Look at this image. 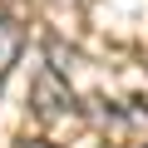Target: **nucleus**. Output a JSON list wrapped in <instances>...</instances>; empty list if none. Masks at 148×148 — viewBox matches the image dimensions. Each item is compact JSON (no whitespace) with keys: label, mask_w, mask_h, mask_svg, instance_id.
Listing matches in <instances>:
<instances>
[{"label":"nucleus","mask_w":148,"mask_h":148,"mask_svg":"<svg viewBox=\"0 0 148 148\" xmlns=\"http://www.w3.org/2000/svg\"><path fill=\"white\" fill-rule=\"evenodd\" d=\"M15 54H20V30L0 15V79H5V69L15 64Z\"/></svg>","instance_id":"obj_2"},{"label":"nucleus","mask_w":148,"mask_h":148,"mask_svg":"<svg viewBox=\"0 0 148 148\" xmlns=\"http://www.w3.org/2000/svg\"><path fill=\"white\" fill-rule=\"evenodd\" d=\"M35 114H40V119H64V114H74V94H69V84H59L54 69H45L40 79H35Z\"/></svg>","instance_id":"obj_1"},{"label":"nucleus","mask_w":148,"mask_h":148,"mask_svg":"<svg viewBox=\"0 0 148 148\" xmlns=\"http://www.w3.org/2000/svg\"><path fill=\"white\" fill-rule=\"evenodd\" d=\"M25 148H49V143H25Z\"/></svg>","instance_id":"obj_3"}]
</instances>
